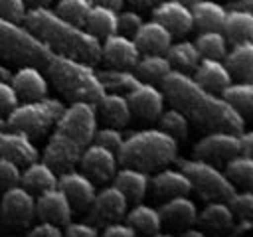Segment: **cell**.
I'll use <instances>...</instances> for the list:
<instances>
[{"mask_svg": "<svg viewBox=\"0 0 253 237\" xmlns=\"http://www.w3.org/2000/svg\"><path fill=\"white\" fill-rule=\"evenodd\" d=\"M45 69L55 89L63 93V97H67L69 101H89L97 105L99 99L105 95L99 73L87 61L63 53H53Z\"/></svg>", "mask_w": 253, "mask_h": 237, "instance_id": "obj_4", "label": "cell"}, {"mask_svg": "<svg viewBox=\"0 0 253 237\" xmlns=\"http://www.w3.org/2000/svg\"><path fill=\"white\" fill-rule=\"evenodd\" d=\"M194 28L200 30H221L225 18V6L215 0H194L190 4Z\"/></svg>", "mask_w": 253, "mask_h": 237, "instance_id": "obj_30", "label": "cell"}, {"mask_svg": "<svg viewBox=\"0 0 253 237\" xmlns=\"http://www.w3.org/2000/svg\"><path fill=\"white\" fill-rule=\"evenodd\" d=\"M152 192L160 198H172V196H188L192 192V184L188 180V176L180 170V168H164L158 170L152 178L150 184Z\"/></svg>", "mask_w": 253, "mask_h": 237, "instance_id": "obj_23", "label": "cell"}, {"mask_svg": "<svg viewBox=\"0 0 253 237\" xmlns=\"http://www.w3.org/2000/svg\"><path fill=\"white\" fill-rule=\"evenodd\" d=\"M237 142H239V154H253V132L251 130H237Z\"/></svg>", "mask_w": 253, "mask_h": 237, "instance_id": "obj_51", "label": "cell"}, {"mask_svg": "<svg viewBox=\"0 0 253 237\" xmlns=\"http://www.w3.org/2000/svg\"><path fill=\"white\" fill-rule=\"evenodd\" d=\"M158 211H160L162 223H168L172 227H188L196 223V217H198V207L194 199H190L188 196L166 198V201L160 205Z\"/></svg>", "mask_w": 253, "mask_h": 237, "instance_id": "obj_25", "label": "cell"}, {"mask_svg": "<svg viewBox=\"0 0 253 237\" xmlns=\"http://www.w3.org/2000/svg\"><path fill=\"white\" fill-rule=\"evenodd\" d=\"M132 6H136V8H152L158 0H128Z\"/></svg>", "mask_w": 253, "mask_h": 237, "instance_id": "obj_54", "label": "cell"}, {"mask_svg": "<svg viewBox=\"0 0 253 237\" xmlns=\"http://www.w3.org/2000/svg\"><path fill=\"white\" fill-rule=\"evenodd\" d=\"M180 2H186V4H192L194 0H180Z\"/></svg>", "mask_w": 253, "mask_h": 237, "instance_id": "obj_58", "label": "cell"}, {"mask_svg": "<svg viewBox=\"0 0 253 237\" xmlns=\"http://www.w3.org/2000/svg\"><path fill=\"white\" fill-rule=\"evenodd\" d=\"M225 10H253V0H227Z\"/></svg>", "mask_w": 253, "mask_h": 237, "instance_id": "obj_52", "label": "cell"}, {"mask_svg": "<svg viewBox=\"0 0 253 237\" xmlns=\"http://www.w3.org/2000/svg\"><path fill=\"white\" fill-rule=\"evenodd\" d=\"M128 199L126 196L115 186H105L99 192H95L93 199L89 201V221L95 225H105L115 219H123L126 213Z\"/></svg>", "mask_w": 253, "mask_h": 237, "instance_id": "obj_10", "label": "cell"}, {"mask_svg": "<svg viewBox=\"0 0 253 237\" xmlns=\"http://www.w3.org/2000/svg\"><path fill=\"white\" fill-rule=\"evenodd\" d=\"M119 158L117 152L99 144V142H89L81 156H79V166L81 170L93 180V182H107L113 178L117 170Z\"/></svg>", "mask_w": 253, "mask_h": 237, "instance_id": "obj_12", "label": "cell"}, {"mask_svg": "<svg viewBox=\"0 0 253 237\" xmlns=\"http://www.w3.org/2000/svg\"><path fill=\"white\" fill-rule=\"evenodd\" d=\"M20 103V97L10 81H0V115H8L16 105Z\"/></svg>", "mask_w": 253, "mask_h": 237, "instance_id": "obj_46", "label": "cell"}, {"mask_svg": "<svg viewBox=\"0 0 253 237\" xmlns=\"http://www.w3.org/2000/svg\"><path fill=\"white\" fill-rule=\"evenodd\" d=\"M81 152H83V146H79L77 142L61 134L59 130H53V134L47 138L43 146V160L51 164L55 170L63 172V170L73 168L79 162Z\"/></svg>", "mask_w": 253, "mask_h": 237, "instance_id": "obj_17", "label": "cell"}, {"mask_svg": "<svg viewBox=\"0 0 253 237\" xmlns=\"http://www.w3.org/2000/svg\"><path fill=\"white\" fill-rule=\"evenodd\" d=\"M61 235H63L61 225H57L53 221H45V219L32 225V229H30V237H61Z\"/></svg>", "mask_w": 253, "mask_h": 237, "instance_id": "obj_50", "label": "cell"}, {"mask_svg": "<svg viewBox=\"0 0 253 237\" xmlns=\"http://www.w3.org/2000/svg\"><path fill=\"white\" fill-rule=\"evenodd\" d=\"M194 158L208 162H225L227 158L239 154L237 132L231 130H211L194 144Z\"/></svg>", "mask_w": 253, "mask_h": 237, "instance_id": "obj_11", "label": "cell"}, {"mask_svg": "<svg viewBox=\"0 0 253 237\" xmlns=\"http://www.w3.org/2000/svg\"><path fill=\"white\" fill-rule=\"evenodd\" d=\"M152 18L158 20L172 36H184L194 28L190 4L180 0H158L152 6Z\"/></svg>", "mask_w": 253, "mask_h": 237, "instance_id": "obj_14", "label": "cell"}, {"mask_svg": "<svg viewBox=\"0 0 253 237\" xmlns=\"http://www.w3.org/2000/svg\"><path fill=\"white\" fill-rule=\"evenodd\" d=\"M71 211H73V205L59 186L47 188L40 192V196L36 198V217L40 219L65 225L71 219Z\"/></svg>", "mask_w": 253, "mask_h": 237, "instance_id": "obj_16", "label": "cell"}, {"mask_svg": "<svg viewBox=\"0 0 253 237\" xmlns=\"http://www.w3.org/2000/svg\"><path fill=\"white\" fill-rule=\"evenodd\" d=\"M223 63L227 65L229 73L237 79L251 81L253 79V41L241 40L231 41V47H227L223 55Z\"/></svg>", "mask_w": 253, "mask_h": 237, "instance_id": "obj_26", "label": "cell"}, {"mask_svg": "<svg viewBox=\"0 0 253 237\" xmlns=\"http://www.w3.org/2000/svg\"><path fill=\"white\" fill-rule=\"evenodd\" d=\"M63 109L65 105L55 97L43 95L40 99H30V101L18 103L6 115V126L24 130L26 134L38 138V136H43L51 126H55Z\"/></svg>", "mask_w": 253, "mask_h": 237, "instance_id": "obj_6", "label": "cell"}, {"mask_svg": "<svg viewBox=\"0 0 253 237\" xmlns=\"http://www.w3.org/2000/svg\"><path fill=\"white\" fill-rule=\"evenodd\" d=\"M117 158L125 166L156 170L178 158V140L162 128H142L125 136Z\"/></svg>", "mask_w": 253, "mask_h": 237, "instance_id": "obj_3", "label": "cell"}, {"mask_svg": "<svg viewBox=\"0 0 253 237\" xmlns=\"http://www.w3.org/2000/svg\"><path fill=\"white\" fill-rule=\"evenodd\" d=\"M126 221L134 227V231H142L144 235H158L162 227L160 211L140 201H134V205L126 211Z\"/></svg>", "mask_w": 253, "mask_h": 237, "instance_id": "obj_33", "label": "cell"}, {"mask_svg": "<svg viewBox=\"0 0 253 237\" xmlns=\"http://www.w3.org/2000/svg\"><path fill=\"white\" fill-rule=\"evenodd\" d=\"M164 55L172 63V69H180V71H192L196 67V63L200 61V57H202L196 43L190 41V40L172 41L168 45V49L164 51Z\"/></svg>", "mask_w": 253, "mask_h": 237, "instance_id": "obj_37", "label": "cell"}, {"mask_svg": "<svg viewBox=\"0 0 253 237\" xmlns=\"http://www.w3.org/2000/svg\"><path fill=\"white\" fill-rule=\"evenodd\" d=\"M158 122H160V128L166 130L168 134H172L176 140L188 136V130H190V118H188L180 109H176V107L162 111V113L158 115Z\"/></svg>", "mask_w": 253, "mask_h": 237, "instance_id": "obj_40", "label": "cell"}, {"mask_svg": "<svg viewBox=\"0 0 253 237\" xmlns=\"http://www.w3.org/2000/svg\"><path fill=\"white\" fill-rule=\"evenodd\" d=\"M103 117V120L111 126H125L130 117H132V111H130V105H128V99L126 95L123 93H115V91H105V95L99 99V103L95 105Z\"/></svg>", "mask_w": 253, "mask_h": 237, "instance_id": "obj_27", "label": "cell"}, {"mask_svg": "<svg viewBox=\"0 0 253 237\" xmlns=\"http://www.w3.org/2000/svg\"><path fill=\"white\" fill-rule=\"evenodd\" d=\"M55 130L77 142L79 146H87L93 140L97 130V107L89 101H71L59 115L55 122Z\"/></svg>", "mask_w": 253, "mask_h": 237, "instance_id": "obj_8", "label": "cell"}, {"mask_svg": "<svg viewBox=\"0 0 253 237\" xmlns=\"http://www.w3.org/2000/svg\"><path fill=\"white\" fill-rule=\"evenodd\" d=\"M20 174H22V168L18 162L0 156V190L20 184Z\"/></svg>", "mask_w": 253, "mask_h": 237, "instance_id": "obj_44", "label": "cell"}, {"mask_svg": "<svg viewBox=\"0 0 253 237\" xmlns=\"http://www.w3.org/2000/svg\"><path fill=\"white\" fill-rule=\"evenodd\" d=\"M10 83L16 89L18 97L24 101L47 95V79L38 65H20L16 71H12Z\"/></svg>", "mask_w": 253, "mask_h": 237, "instance_id": "obj_20", "label": "cell"}, {"mask_svg": "<svg viewBox=\"0 0 253 237\" xmlns=\"http://www.w3.org/2000/svg\"><path fill=\"white\" fill-rule=\"evenodd\" d=\"M0 219L4 227L20 229L28 227L36 219V198L26 186L16 184L2 190L0 198Z\"/></svg>", "mask_w": 253, "mask_h": 237, "instance_id": "obj_9", "label": "cell"}, {"mask_svg": "<svg viewBox=\"0 0 253 237\" xmlns=\"http://www.w3.org/2000/svg\"><path fill=\"white\" fill-rule=\"evenodd\" d=\"M83 26L93 36H97L99 40H103L105 36L119 32V12H117V8H111V6L91 4Z\"/></svg>", "mask_w": 253, "mask_h": 237, "instance_id": "obj_29", "label": "cell"}, {"mask_svg": "<svg viewBox=\"0 0 253 237\" xmlns=\"http://www.w3.org/2000/svg\"><path fill=\"white\" fill-rule=\"evenodd\" d=\"M170 69L172 63L164 53H140L138 61L134 63V73L140 77V81L148 83H160Z\"/></svg>", "mask_w": 253, "mask_h": 237, "instance_id": "obj_34", "label": "cell"}, {"mask_svg": "<svg viewBox=\"0 0 253 237\" xmlns=\"http://www.w3.org/2000/svg\"><path fill=\"white\" fill-rule=\"evenodd\" d=\"M172 38L174 36L154 18L142 22L132 34V40L138 45L140 53H164L172 43Z\"/></svg>", "mask_w": 253, "mask_h": 237, "instance_id": "obj_21", "label": "cell"}, {"mask_svg": "<svg viewBox=\"0 0 253 237\" xmlns=\"http://www.w3.org/2000/svg\"><path fill=\"white\" fill-rule=\"evenodd\" d=\"M196 221H200L206 229H211V231H225V229H231L233 221H235V215L231 211V207L227 205L225 199H210L204 209L198 213Z\"/></svg>", "mask_w": 253, "mask_h": 237, "instance_id": "obj_31", "label": "cell"}, {"mask_svg": "<svg viewBox=\"0 0 253 237\" xmlns=\"http://www.w3.org/2000/svg\"><path fill=\"white\" fill-rule=\"evenodd\" d=\"M142 22L144 20L138 10H121L119 12V32H123L126 36H132Z\"/></svg>", "mask_w": 253, "mask_h": 237, "instance_id": "obj_45", "label": "cell"}, {"mask_svg": "<svg viewBox=\"0 0 253 237\" xmlns=\"http://www.w3.org/2000/svg\"><path fill=\"white\" fill-rule=\"evenodd\" d=\"M225 176L237 188H251L253 186V158L251 154H235L225 160Z\"/></svg>", "mask_w": 253, "mask_h": 237, "instance_id": "obj_38", "label": "cell"}, {"mask_svg": "<svg viewBox=\"0 0 253 237\" xmlns=\"http://www.w3.org/2000/svg\"><path fill=\"white\" fill-rule=\"evenodd\" d=\"M24 166L26 168L20 174V184L26 186L30 192H43L47 188L57 186V172L43 158H36Z\"/></svg>", "mask_w": 253, "mask_h": 237, "instance_id": "obj_28", "label": "cell"}, {"mask_svg": "<svg viewBox=\"0 0 253 237\" xmlns=\"http://www.w3.org/2000/svg\"><path fill=\"white\" fill-rule=\"evenodd\" d=\"M97 73H99V79H101L105 91H115V93L126 95L140 83V77L134 71H130V67H107Z\"/></svg>", "mask_w": 253, "mask_h": 237, "instance_id": "obj_35", "label": "cell"}, {"mask_svg": "<svg viewBox=\"0 0 253 237\" xmlns=\"http://www.w3.org/2000/svg\"><path fill=\"white\" fill-rule=\"evenodd\" d=\"M63 233L67 237H95L99 233V229H97V225H93L89 221H71L69 219L65 223Z\"/></svg>", "mask_w": 253, "mask_h": 237, "instance_id": "obj_47", "label": "cell"}, {"mask_svg": "<svg viewBox=\"0 0 253 237\" xmlns=\"http://www.w3.org/2000/svg\"><path fill=\"white\" fill-rule=\"evenodd\" d=\"M178 168L188 176L192 190H196L206 201L210 199H225L237 190L231 180L221 172L213 162L202 158H180Z\"/></svg>", "mask_w": 253, "mask_h": 237, "instance_id": "obj_7", "label": "cell"}, {"mask_svg": "<svg viewBox=\"0 0 253 237\" xmlns=\"http://www.w3.org/2000/svg\"><path fill=\"white\" fill-rule=\"evenodd\" d=\"M57 186L65 192L71 205L77 209L87 207L95 196V182L83 170H75V168L63 170L57 176Z\"/></svg>", "mask_w": 253, "mask_h": 237, "instance_id": "obj_19", "label": "cell"}, {"mask_svg": "<svg viewBox=\"0 0 253 237\" xmlns=\"http://www.w3.org/2000/svg\"><path fill=\"white\" fill-rule=\"evenodd\" d=\"M227 205L231 207L235 219H253V194L249 188H243L241 192H233L227 198Z\"/></svg>", "mask_w": 253, "mask_h": 237, "instance_id": "obj_42", "label": "cell"}, {"mask_svg": "<svg viewBox=\"0 0 253 237\" xmlns=\"http://www.w3.org/2000/svg\"><path fill=\"white\" fill-rule=\"evenodd\" d=\"M51 0H26V4H32V6H47Z\"/></svg>", "mask_w": 253, "mask_h": 237, "instance_id": "obj_57", "label": "cell"}, {"mask_svg": "<svg viewBox=\"0 0 253 237\" xmlns=\"http://www.w3.org/2000/svg\"><path fill=\"white\" fill-rule=\"evenodd\" d=\"M93 140L117 152V150L121 148L123 140H125V134L121 132V128H119V126H111V124H107V126H103V128H97V130H95Z\"/></svg>", "mask_w": 253, "mask_h": 237, "instance_id": "obj_43", "label": "cell"}, {"mask_svg": "<svg viewBox=\"0 0 253 237\" xmlns=\"http://www.w3.org/2000/svg\"><path fill=\"white\" fill-rule=\"evenodd\" d=\"M26 14V0H0V16L22 22Z\"/></svg>", "mask_w": 253, "mask_h": 237, "instance_id": "obj_48", "label": "cell"}, {"mask_svg": "<svg viewBox=\"0 0 253 237\" xmlns=\"http://www.w3.org/2000/svg\"><path fill=\"white\" fill-rule=\"evenodd\" d=\"M103 235L105 237H134L136 231L128 221L115 219V221H109L103 225Z\"/></svg>", "mask_w": 253, "mask_h": 237, "instance_id": "obj_49", "label": "cell"}, {"mask_svg": "<svg viewBox=\"0 0 253 237\" xmlns=\"http://www.w3.org/2000/svg\"><path fill=\"white\" fill-rule=\"evenodd\" d=\"M53 51L24 24L0 16V57L18 65L45 67Z\"/></svg>", "mask_w": 253, "mask_h": 237, "instance_id": "obj_5", "label": "cell"}, {"mask_svg": "<svg viewBox=\"0 0 253 237\" xmlns=\"http://www.w3.org/2000/svg\"><path fill=\"white\" fill-rule=\"evenodd\" d=\"M164 97L180 109L192 122L208 130L237 132L245 126V117L233 109L221 95L202 87L188 71L170 69L160 81Z\"/></svg>", "mask_w": 253, "mask_h": 237, "instance_id": "obj_1", "label": "cell"}, {"mask_svg": "<svg viewBox=\"0 0 253 237\" xmlns=\"http://www.w3.org/2000/svg\"><path fill=\"white\" fill-rule=\"evenodd\" d=\"M219 95L233 107L237 109L243 117L251 115L253 111V83L251 81H243V79H237V81H229L221 91Z\"/></svg>", "mask_w": 253, "mask_h": 237, "instance_id": "obj_36", "label": "cell"}, {"mask_svg": "<svg viewBox=\"0 0 253 237\" xmlns=\"http://www.w3.org/2000/svg\"><path fill=\"white\" fill-rule=\"evenodd\" d=\"M125 0H91V4H103V6H111V8H121Z\"/></svg>", "mask_w": 253, "mask_h": 237, "instance_id": "obj_53", "label": "cell"}, {"mask_svg": "<svg viewBox=\"0 0 253 237\" xmlns=\"http://www.w3.org/2000/svg\"><path fill=\"white\" fill-rule=\"evenodd\" d=\"M194 43H196L200 55L223 59L229 41H227V38L223 36L221 30H200V34L194 40Z\"/></svg>", "mask_w": 253, "mask_h": 237, "instance_id": "obj_39", "label": "cell"}, {"mask_svg": "<svg viewBox=\"0 0 253 237\" xmlns=\"http://www.w3.org/2000/svg\"><path fill=\"white\" fill-rule=\"evenodd\" d=\"M138 57L140 49L134 43L132 36L115 32L101 40V59L111 67H134Z\"/></svg>", "mask_w": 253, "mask_h": 237, "instance_id": "obj_13", "label": "cell"}, {"mask_svg": "<svg viewBox=\"0 0 253 237\" xmlns=\"http://www.w3.org/2000/svg\"><path fill=\"white\" fill-rule=\"evenodd\" d=\"M89 8H91V0H57L55 4V12L77 26L85 24Z\"/></svg>", "mask_w": 253, "mask_h": 237, "instance_id": "obj_41", "label": "cell"}, {"mask_svg": "<svg viewBox=\"0 0 253 237\" xmlns=\"http://www.w3.org/2000/svg\"><path fill=\"white\" fill-rule=\"evenodd\" d=\"M184 229H186V231H184V235H186V237H204V233H202L200 229H194V227H190V225H188V227H184Z\"/></svg>", "mask_w": 253, "mask_h": 237, "instance_id": "obj_56", "label": "cell"}, {"mask_svg": "<svg viewBox=\"0 0 253 237\" xmlns=\"http://www.w3.org/2000/svg\"><path fill=\"white\" fill-rule=\"evenodd\" d=\"M10 77H12V69L8 65L0 63V81H10Z\"/></svg>", "mask_w": 253, "mask_h": 237, "instance_id": "obj_55", "label": "cell"}, {"mask_svg": "<svg viewBox=\"0 0 253 237\" xmlns=\"http://www.w3.org/2000/svg\"><path fill=\"white\" fill-rule=\"evenodd\" d=\"M0 156L10 158L18 164H28L36 158H40V152L36 144L32 142V136L18 128H0Z\"/></svg>", "mask_w": 253, "mask_h": 237, "instance_id": "obj_18", "label": "cell"}, {"mask_svg": "<svg viewBox=\"0 0 253 237\" xmlns=\"http://www.w3.org/2000/svg\"><path fill=\"white\" fill-rule=\"evenodd\" d=\"M221 32L227 41H241L253 38V10H227Z\"/></svg>", "mask_w": 253, "mask_h": 237, "instance_id": "obj_32", "label": "cell"}, {"mask_svg": "<svg viewBox=\"0 0 253 237\" xmlns=\"http://www.w3.org/2000/svg\"><path fill=\"white\" fill-rule=\"evenodd\" d=\"M130 111L142 118H158V115L164 111V91L160 87H156V83H148V81H140L132 91L126 93Z\"/></svg>", "mask_w": 253, "mask_h": 237, "instance_id": "obj_15", "label": "cell"}, {"mask_svg": "<svg viewBox=\"0 0 253 237\" xmlns=\"http://www.w3.org/2000/svg\"><path fill=\"white\" fill-rule=\"evenodd\" d=\"M113 184L126 196L128 201H140L148 190L150 176L146 170L134 168V166H125L117 168L113 174Z\"/></svg>", "mask_w": 253, "mask_h": 237, "instance_id": "obj_24", "label": "cell"}, {"mask_svg": "<svg viewBox=\"0 0 253 237\" xmlns=\"http://www.w3.org/2000/svg\"><path fill=\"white\" fill-rule=\"evenodd\" d=\"M192 77L206 89L219 93L231 79L233 75L229 73L227 65L223 63V59L219 57H200V61L196 63V67L192 69Z\"/></svg>", "mask_w": 253, "mask_h": 237, "instance_id": "obj_22", "label": "cell"}, {"mask_svg": "<svg viewBox=\"0 0 253 237\" xmlns=\"http://www.w3.org/2000/svg\"><path fill=\"white\" fill-rule=\"evenodd\" d=\"M22 22L53 53H63L91 65L101 61V40L85 30V26L61 18L55 10H49L47 6H32L26 10Z\"/></svg>", "mask_w": 253, "mask_h": 237, "instance_id": "obj_2", "label": "cell"}]
</instances>
